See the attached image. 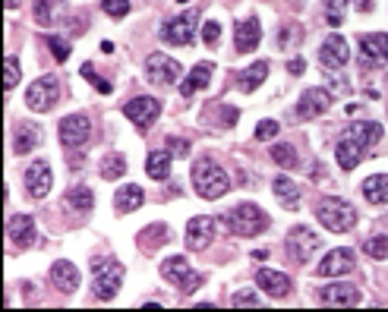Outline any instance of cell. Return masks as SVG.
I'll return each instance as SVG.
<instances>
[{"instance_id":"obj_12","label":"cell","mask_w":388,"mask_h":312,"mask_svg":"<svg viewBox=\"0 0 388 312\" xmlns=\"http://www.w3.org/2000/svg\"><path fill=\"white\" fill-rule=\"evenodd\" d=\"M319 246H322V240H319V236L312 234L310 227H303V224L288 234V253H290V259L300 262V265L312 259V253H316Z\"/></svg>"},{"instance_id":"obj_35","label":"cell","mask_w":388,"mask_h":312,"mask_svg":"<svg viewBox=\"0 0 388 312\" xmlns=\"http://www.w3.org/2000/svg\"><path fill=\"white\" fill-rule=\"evenodd\" d=\"M271 158H275L284 171L297 167V152H294V145H288V142H278V145H271Z\"/></svg>"},{"instance_id":"obj_5","label":"cell","mask_w":388,"mask_h":312,"mask_svg":"<svg viewBox=\"0 0 388 312\" xmlns=\"http://www.w3.org/2000/svg\"><path fill=\"white\" fill-rule=\"evenodd\" d=\"M120 284H124V265H120V262L95 259V284H92V290H95L98 300H105V303L114 300L117 290H120Z\"/></svg>"},{"instance_id":"obj_44","label":"cell","mask_w":388,"mask_h":312,"mask_svg":"<svg viewBox=\"0 0 388 312\" xmlns=\"http://www.w3.org/2000/svg\"><path fill=\"white\" fill-rule=\"evenodd\" d=\"M218 35H221V25H218L215 19H208V23L202 25V42H206V44H215Z\"/></svg>"},{"instance_id":"obj_13","label":"cell","mask_w":388,"mask_h":312,"mask_svg":"<svg viewBox=\"0 0 388 312\" xmlns=\"http://www.w3.org/2000/svg\"><path fill=\"white\" fill-rule=\"evenodd\" d=\"M331 107V92L329 89H306L300 95V104H297V117L300 120H316L322 117Z\"/></svg>"},{"instance_id":"obj_8","label":"cell","mask_w":388,"mask_h":312,"mask_svg":"<svg viewBox=\"0 0 388 312\" xmlns=\"http://www.w3.org/2000/svg\"><path fill=\"white\" fill-rule=\"evenodd\" d=\"M196 29H199V10H189V13H183V16L171 19V23H165L161 35H165V42H171V44L189 47L196 38Z\"/></svg>"},{"instance_id":"obj_43","label":"cell","mask_w":388,"mask_h":312,"mask_svg":"<svg viewBox=\"0 0 388 312\" xmlns=\"http://www.w3.org/2000/svg\"><path fill=\"white\" fill-rule=\"evenodd\" d=\"M275 136H278V124H275V120H262V124L256 126V139H259V142L275 139Z\"/></svg>"},{"instance_id":"obj_21","label":"cell","mask_w":388,"mask_h":312,"mask_svg":"<svg viewBox=\"0 0 388 312\" xmlns=\"http://www.w3.org/2000/svg\"><path fill=\"white\" fill-rule=\"evenodd\" d=\"M256 284L269 296H288L290 294V277L284 275V271H275V268H259L256 271Z\"/></svg>"},{"instance_id":"obj_37","label":"cell","mask_w":388,"mask_h":312,"mask_svg":"<svg viewBox=\"0 0 388 312\" xmlns=\"http://www.w3.org/2000/svg\"><path fill=\"white\" fill-rule=\"evenodd\" d=\"M351 0H325V19H329L331 29H338V25L344 23V10Z\"/></svg>"},{"instance_id":"obj_17","label":"cell","mask_w":388,"mask_h":312,"mask_svg":"<svg viewBox=\"0 0 388 312\" xmlns=\"http://www.w3.org/2000/svg\"><path fill=\"white\" fill-rule=\"evenodd\" d=\"M212 236H215V221L208 218V215H199V218H193L187 224V246L193 249V253L206 249L208 243H212Z\"/></svg>"},{"instance_id":"obj_18","label":"cell","mask_w":388,"mask_h":312,"mask_svg":"<svg viewBox=\"0 0 388 312\" xmlns=\"http://www.w3.org/2000/svg\"><path fill=\"white\" fill-rule=\"evenodd\" d=\"M259 42H262V25H259V19H240L234 29V44H237V54H249L256 51Z\"/></svg>"},{"instance_id":"obj_33","label":"cell","mask_w":388,"mask_h":312,"mask_svg":"<svg viewBox=\"0 0 388 312\" xmlns=\"http://www.w3.org/2000/svg\"><path fill=\"white\" fill-rule=\"evenodd\" d=\"M165 236H167L165 224H152L148 230H142V234H139V243H142V249H146V253H155V249H158V243H165Z\"/></svg>"},{"instance_id":"obj_22","label":"cell","mask_w":388,"mask_h":312,"mask_svg":"<svg viewBox=\"0 0 388 312\" xmlns=\"http://www.w3.org/2000/svg\"><path fill=\"white\" fill-rule=\"evenodd\" d=\"M360 51H363L366 64H385L388 66V35L385 32H376V35H363L360 38Z\"/></svg>"},{"instance_id":"obj_32","label":"cell","mask_w":388,"mask_h":312,"mask_svg":"<svg viewBox=\"0 0 388 312\" xmlns=\"http://www.w3.org/2000/svg\"><path fill=\"white\" fill-rule=\"evenodd\" d=\"M66 205L76 208V212H88V208L95 205L92 189H88V186H76V189H70V193H66Z\"/></svg>"},{"instance_id":"obj_19","label":"cell","mask_w":388,"mask_h":312,"mask_svg":"<svg viewBox=\"0 0 388 312\" xmlns=\"http://www.w3.org/2000/svg\"><path fill=\"white\" fill-rule=\"evenodd\" d=\"M6 236L13 246H32L35 243V218L32 215H13L6 221Z\"/></svg>"},{"instance_id":"obj_16","label":"cell","mask_w":388,"mask_h":312,"mask_svg":"<svg viewBox=\"0 0 388 312\" xmlns=\"http://www.w3.org/2000/svg\"><path fill=\"white\" fill-rule=\"evenodd\" d=\"M353 253L351 249H344V246H338V249H331V253H325V259L319 262V275L322 277H341L347 275V271H353Z\"/></svg>"},{"instance_id":"obj_45","label":"cell","mask_w":388,"mask_h":312,"mask_svg":"<svg viewBox=\"0 0 388 312\" xmlns=\"http://www.w3.org/2000/svg\"><path fill=\"white\" fill-rule=\"evenodd\" d=\"M167 152H171L174 158H187V155H189V142L187 139H167Z\"/></svg>"},{"instance_id":"obj_42","label":"cell","mask_w":388,"mask_h":312,"mask_svg":"<svg viewBox=\"0 0 388 312\" xmlns=\"http://www.w3.org/2000/svg\"><path fill=\"white\" fill-rule=\"evenodd\" d=\"M300 38H303V29H300V25H288V29L281 32V44H278V47H284V51H288V47H294L297 42H300Z\"/></svg>"},{"instance_id":"obj_6","label":"cell","mask_w":388,"mask_h":312,"mask_svg":"<svg viewBox=\"0 0 388 312\" xmlns=\"http://www.w3.org/2000/svg\"><path fill=\"white\" fill-rule=\"evenodd\" d=\"M57 98H60V83H57V76H42V79H35V83L29 85V92H25V104L32 107V111H38V114H47L54 104H57Z\"/></svg>"},{"instance_id":"obj_40","label":"cell","mask_w":388,"mask_h":312,"mask_svg":"<svg viewBox=\"0 0 388 312\" xmlns=\"http://www.w3.org/2000/svg\"><path fill=\"white\" fill-rule=\"evenodd\" d=\"M47 47H51L57 64H64V60L70 57V42H66V38H47Z\"/></svg>"},{"instance_id":"obj_31","label":"cell","mask_w":388,"mask_h":312,"mask_svg":"<svg viewBox=\"0 0 388 312\" xmlns=\"http://www.w3.org/2000/svg\"><path fill=\"white\" fill-rule=\"evenodd\" d=\"M363 196L372 205H385L388 202V174H372L363 180Z\"/></svg>"},{"instance_id":"obj_25","label":"cell","mask_w":388,"mask_h":312,"mask_svg":"<svg viewBox=\"0 0 388 312\" xmlns=\"http://www.w3.org/2000/svg\"><path fill=\"white\" fill-rule=\"evenodd\" d=\"M171 158H174V155L167 152V148H155V152H148L146 174L152 180H167V177H171Z\"/></svg>"},{"instance_id":"obj_46","label":"cell","mask_w":388,"mask_h":312,"mask_svg":"<svg viewBox=\"0 0 388 312\" xmlns=\"http://www.w3.org/2000/svg\"><path fill=\"white\" fill-rule=\"evenodd\" d=\"M230 303H234L237 309H240V306H259V300H256L253 294H247V290H240V294H237V296H234V300H230Z\"/></svg>"},{"instance_id":"obj_14","label":"cell","mask_w":388,"mask_h":312,"mask_svg":"<svg viewBox=\"0 0 388 312\" xmlns=\"http://www.w3.org/2000/svg\"><path fill=\"white\" fill-rule=\"evenodd\" d=\"M51 164L47 161H32L29 171H25V189H29L32 199H45L47 193H51Z\"/></svg>"},{"instance_id":"obj_7","label":"cell","mask_w":388,"mask_h":312,"mask_svg":"<svg viewBox=\"0 0 388 312\" xmlns=\"http://www.w3.org/2000/svg\"><path fill=\"white\" fill-rule=\"evenodd\" d=\"M161 277H165V281H171V284H177L183 294H189V290H196V287L202 284V275L189 268V262L183 259V256H174V259H167L165 265H161Z\"/></svg>"},{"instance_id":"obj_10","label":"cell","mask_w":388,"mask_h":312,"mask_svg":"<svg viewBox=\"0 0 388 312\" xmlns=\"http://www.w3.org/2000/svg\"><path fill=\"white\" fill-rule=\"evenodd\" d=\"M146 79L155 85H171L180 79V64L171 60L167 54H148L146 60Z\"/></svg>"},{"instance_id":"obj_30","label":"cell","mask_w":388,"mask_h":312,"mask_svg":"<svg viewBox=\"0 0 388 312\" xmlns=\"http://www.w3.org/2000/svg\"><path fill=\"white\" fill-rule=\"evenodd\" d=\"M265 79H269V64H265V60H259V64H253L249 70H240L237 85H240V92H256Z\"/></svg>"},{"instance_id":"obj_15","label":"cell","mask_w":388,"mask_h":312,"mask_svg":"<svg viewBox=\"0 0 388 312\" xmlns=\"http://www.w3.org/2000/svg\"><path fill=\"white\" fill-rule=\"evenodd\" d=\"M319 60H322L325 70H344L347 60H351V47H347L341 35H331V38H325L322 51H319Z\"/></svg>"},{"instance_id":"obj_29","label":"cell","mask_w":388,"mask_h":312,"mask_svg":"<svg viewBox=\"0 0 388 312\" xmlns=\"http://www.w3.org/2000/svg\"><path fill=\"white\" fill-rule=\"evenodd\" d=\"M35 145H42V130H38L35 124H29V120H23V124L16 126V155H25L32 152Z\"/></svg>"},{"instance_id":"obj_41","label":"cell","mask_w":388,"mask_h":312,"mask_svg":"<svg viewBox=\"0 0 388 312\" xmlns=\"http://www.w3.org/2000/svg\"><path fill=\"white\" fill-rule=\"evenodd\" d=\"M4 70H6V76H4V85H6V89H13V85L19 83V60L13 57V54H10V57H6Z\"/></svg>"},{"instance_id":"obj_3","label":"cell","mask_w":388,"mask_h":312,"mask_svg":"<svg viewBox=\"0 0 388 312\" xmlns=\"http://www.w3.org/2000/svg\"><path fill=\"white\" fill-rule=\"evenodd\" d=\"M316 218L325 230H331V234H347V230L357 224V212H353L351 202H344V199H322L316 205Z\"/></svg>"},{"instance_id":"obj_2","label":"cell","mask_w":388,"mask_h":312,"mask_svg":"<svg viewBox=\"0 0 388 312\" xmlns=\"http://www.w3.org/2000/svg\"><path fill=\"white\" fill-rule=\"evenodd\" d=\"M193 186L202 199H221L224 193L230 189V177L218 161L212 158H199L193 164Z\"/></svg>"},{"instance_id":"obj_11","label":"cell","mask_w":388,"mask_h":312,"mask_svg":"<svg viewBox=\"0 0 388 312\" xmlns=\"http://www.w3.org/2000/svg\"><path fill=\"white\" fill-rule=\"evenodd\" d=\"M124 114L136 124V130H148V126L158 120L161 114V101L158 98H148V95H142V98H133L124 104Z\"/></svg>"},{"instance_id":"obj_34","label":"cell","mask_w":388,"mask_h":312,"mask_svg":"<svg viewBox=\"0 0 388 312\" xmlns=\"http://www.w3.org/2000/svg\"><path fill=\"white\" fill-rule=\"evenodd\" d=\"M124 171H127V158H124V155H107V158L101 161V177H105V180H117Z\"/></svg>"},{"instance_id":"obj_20","label":"cell","mask_w":388,"mask_h":312,"mask_svg":"<svg viewBox=\"0 0 388 312\" xmlns=\"http://www.w3.org/2000/svg\"><path fill=\"white\" fill-rule=\"evenodd\" d=\"M51 281H54V287H57L60 294H76L79 290V268L73 265V262H66V259L54 262L51 265Z\"/></svg>"},{"instance_id":"obj_23","label":"cell","mask_w":388,"mask_h":312,"mask_svg":"<svg viewBox=\"0 0 388 312\" xmlns=\"http://www.w3.org/2000/svg\"><path fill=\"white\" fill-rule=\"evenodd\" d=\"M319 300H322L325 306H353V303L360 300V294L351 284H331V287H325L322 294H319Z\"/></svg>"},{"instance_id":"obj_47","label":"cell","mask_w":388,"mask_h":312,"mask_svg":"<svg viewBox=\"0 0 388 312\" xmlns=\"http://www.w3.org/2000/svg\"><path fill=\"white\" fill-rule=\"evenodd\" d=\"M288 70H290V73H294V76H303V70H306L303 57H300V60H290V64H288Z\"/></svg>"},{"instance_id":"obj_1","label":"cell","mask_w":388,"mask_h":312,"mask_svg":"<svg viewBox=\"0 0 388 312\" xmlns=\"http://www.w3.org/2000/svg\"><path fill=\"white\" fill-rule=\"evenodd\" d=\"M379 139H382V126H379L376 120H357V124L351 126V133H344L341 142L335 145L338 164H341L344 171H353V167L363 161L366 148L376 145Z\"/></svg>"},{"instance_id":"obj_28","label":"cell","mask_w":388,"mask_h":312,"mask_svg":"<svg viewBox=\"0 0 388 312\" xmlns=\"http://www.w3.org/2000/svg\"><path fill=\"white\" fill-rule=\"evenodd\" d=\"M275 196L288 212H297V208H300V186H297L290 177H275Z\"/></svg>"},{"instance_id":"obj_4","label":"cell","mask_w":388,"mask_h":312,"mask_svg":"<svg viewBox=\"0 0 388 312\" xmlns=\"http://www.w3.org/2000/svg\"><path fill=\"white\" fill-rule=\"evenodd\" d=\"M224 221H228L230 234H237V236H259L262 230H269V215H265L259 205H253V202L237 205Z\"/></svg>"},{"instance_id":"obj_39","label":"cell","mask_w":388,"mask_h":312,"mask_svg":"<svg viewBox=\"0 0 388 312\" xmlns=\"http://www.w3.org/2000/svg\"><path fill=\"white\" fill-rule=\"evenodd\" d=\"M101 10H105L107 16L124 19L127 13H129V0H101Z\"/></svg>"},{"instance_id":"obj_38","label":"cell","mask_w":388,"mask_h":312,"mask_svg":"<svg viewBox=\"0 0 388 312\" xmlns=\"http://www.w3.org/2000/svg\"><path fill=\"white\" fill-rule=\"evenodd\" d=\"M79 73H83V79H88V83H92L101 95H111V83H105V79H101L98 73H95L92 64H83V70H79Z\"/></svg>"},{"instance_id":"obj_48","label":"cell","mask_w":388,"mask_h":312,"mask_svg":"<svg viewBox=\"0 0 388 312\" xmlns=\"http://www.w3.org/2000/svg\"><path fill=\"white\" fill-rule=\"evenodd\" d=\"M16 4L19 0H6V10H16Z\"/></svg>"},{"instance_id":"obj_36","label":"cell","mask_w":388,"mask_h":312,"mask_svg":"<svg viewBox=\"0 0 388 312\" xmlns=\"http://www.w3.org/2000/svg\"><path fill=\"white\" fill-rule=\"evenodd\" d=\"M363 253L370 256V259H376V262H382V259H388V236H370V240L363 243Z\"/></svg>"},{"instance_id":"obj_27","label":"cell","mask_w":388,"mask_h":312,"mask_svg":"<svg viewBox=\"0 0 388 312\" xmlns=\"http://www.w3.org/2000/svg\"><path fill=\"white\" fill-rule=\"evenodd\" d=\"M142 202H146V193H142V186H136V183H129V186H124L114 196V208H117L120 215H129V212H136V208H142Z\"/></svg>"},{"instance_id":"obj_9","label":"cell","mask_w":388,"mask_h":312,"mask_svg":"<svg viewBox=\"0 0 388 312\" xmlns=\"http://www.w3.org/2000/svg\"><path fill=\"white\" fill-rule=\"evenodd\" d=\"M88 136H92V120L86 117V114H70V117L60 120V142H64L66 148H83L88 142Z\"/></svg>"},{"instance_id":"obj_24","label":"cell","mask_w":388,"mask_h":312,"mask_svg":"<svg viewBox=\"0 0 388 312\" xmlns=\"http://www.w3.org/2000/svg\"><path fill=\"white\" fill-rule=\"evenodd\" d=\"M66 16V0H35V23L38 25H57Z\"/></svg>"},{"instance_id":"obj_26","label":"cell","mask_w":388,"mask_h":312,"mask_svg":"<svg viewBox=\"0 0 388 312\" xmlns=\"http://www.w3.org/2000/svg\"><path fill=\"white\" fill-rule=\"evenodd\" d=\"M212 83V64H196L193 70H189V76L180 83V95H196V92H202L206 85Z\"/></svg>"}]
</instances>
